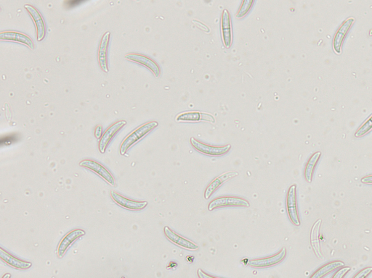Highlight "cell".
Here are the masks:
<instances>
[{
  "label": "cell",
  "mask_w": 372,
  "mask_h": 278,
  "mask_svg": "<svg viewBox=\"0 0 372 278\" xmlns=\"http://www.w3.org/2000/svg\"><path fill=\"white\" fill-rule=\"evenodd\" d=\"M221 31H222V39L224 45L227 48L232 43V29H231V16L227 10H224L221 20Z\"/></svg>",
  "instance_id": "9a60e30c"
},
{
  "label": "cell",
  "mask_w": 372,
  "mask_h": 278,
  "mask_svg": "<svg viewBox=\"0 0 372 278\" xmlns=\"http://www.w3.org/2000/svg\"><path fill=\"white\" fill-rule=\"evenodd\" d=\"M198 276L199 278H218L213 277V276L209 275V274H206L204 271L201 270V269H198Z\"/></svg>",
  "instance_id": "4316f807"
},
{
  "label": "cell",
  "mask_w": 372,
  "mask_h": 278,
  "mask_svg": "<svg viewBox=\"0 0 372 278\" xmlns=\"http://www.w3.org/2000/svg\"><path fill=\"white\" fill-rule=\"evenodd\" d=\"M350 270V268L349 267V266L342 268V269H340V270L337 271V272L334 274V275L332 278H343L344 276H345V274H346Z\"/></svg>",
  "instance_id": "484cf974"
},
{
  "label": "cell",
  "mask_w": 372,
  "mask_h": 278,
  "mask_svg": "<svg viewBox=\"0 0 372 278\" xmlns=\"http://www.w3.org/2000/svg\"><path fill=\"white\" fill-rule=\"evenodd\" d=\"M85 235V232L83 230H75L67 234L64 238L60 241L58 248V254L59 257H63L67 250L68 249L72 243L75 240L80 238V237Z\"/></svg>",
  "instance_id": "4fadbf2b"
},
{
  "label": "cell",
  "mask_w": 372,
  "mask_h": 278,
  "mask_svg": "<svg viewBox=\"0 0 372 278\" xmlns=\"http://www.w3.org/2000/svg\"><path fill=\"white\" fill-rule=\"evenodd\" d=\"M80 165L84 167V168H88L90 171L95 172L97 175L103 178L111 186H115V179H114V176L105 167H103L100 163L93 161V160H86L82 161L80 163Z\"/></svg>",
  "instance_id": "277c9868"
},
{
  "label": "cell",
  "mask_w": 372,
  "mask_h": 278,
  "mask_svg": "<svg viewBox=\"0 0 372 278\" xmlns=\"http://www.w3.org/2000/svg\"><path fill=\"white\" fill-rule=\"evenodd\" d=\"M125 58L147 67L148 69L153 72L156 77L160 76V67L153 60L149 58V57L145 56V55H140V54H129V55H126Z\"/></svg>",
  "instance_id": "5bb4252c"
},
{
  "label": "cell",
  "mask_w": 372,
  "mask_h": 278,
  "mask_svg": "<svg viewBox=\"0 0 372 278\" xmlns=\"http://www.w3.org/2000/svg\"><path fill=\"white\" fill-rule=\"evenodd\" d=\"M321 155V153L320 152H316L310 158L309 161H308V164L306 165V170H305V177H306V179L307 180L308 183H311L312 181L314 168L316 164H317L319 158H320Z\"/></svg>",
  "instance_id": "7402d4cb"
},
{
  "label": "cell",
  "mask_w": 372,
  "mask_h": 278,
  "mask_svg": "<svg viewBox=\"0 0 372 278\" xmlns=\"http://www.w3.org/2000/svg\"><path fill=\"white\" fill-rule=\"evenodd\" d=\"M286 254V248H283L277 254L270 257L249 261L248 264L254 268H265L276 265L283 261Z\"/></svg>",
  "instance_id": "52a82bcc"
},
{
  "label": "cell",
  "mask_w": 372,
  "mask_h": 278,
  "mask_svg": "<svg viewBox=\"0 0 372 278\" xmlns=\"http://www.w3.org/2000/svg\"><path fill=\"white\" fill-rule=\"evenodd\" d=\"M176 120L178 121H199L204 120L214 122V117L212 115L199 112H183V113H180L177 116Z\"/></svg>",
  "instance_id": "ffe728a7"
},
{
  "label": "cell",
  "mask_w": 372,
  "mask_h": 278,
  "mask_svg": "<svg viewBox=\"0 0 372 278\" xmlns=\"http://www.w3.org/2000/svg\"><path fill=\"white\" fill-rule=\"evenodd\" d=\"M371 272H372V267H366L360 271L353 278H366Z\"/></svg>",
  "instance_id": "d4e9b609"
},
{
  "label": "cell",
  "mask_w": 372,
  "mask_h": 278,
  "mask_svg": "<svg viewBox=\"0 0 372 278\" xmlns=\"http://www.w3.org/2000/svg\"><path fill=\"white\" fill-rule=\"evenodd\" d=\"M0 39L1 40L12 41V42H19L24 44L30 47L31 49L34 48V44L30 37L22 33L16 32H3L0 33Z\"/></svg>",
  "instance_id": "2e32d148"
},
{
  "label": "cell",
  "mask_w": 372,
  "mask_h": 278,
  "mask_svg": "<svg viewBox=\"0 0 372 278\" xmlns=\"http://www.w3.org/2000/svg\"><path fill=\"white\" fill-rule=\"evenodd\" d=\"M239 175V173L237 172H228V173H224L221 176H218L216 178H214L212 182L209 184V186H207L204 192V198L206 199H209L211 197V196L217 191V189L222 186L225 183L229 181V180L232 179V178L237 177Z\"/></svg>",
  "instance_id": "30bf717a"
},
{
  "label": "cell",
  "mask_w": 372,
  "mask_h": 278,
  "mask_svg": "<svg viewBox=\"0 0 372 278\" xmlns=\"http://www.w3.org/2000/svg\"><path fill=\"white\" fill-rule=\"evenodd\" d=\"M158 122H156V121L143 124L141 126L139 127L138 128L134 130L132 133L127 135L125 139H124V142H122V145H121V155H125L126 152L128 151L129 149L131 147H132L135 143L139 142L140 139L145 136L147 134L150 133L156 127L158 126Z\"/></svg>",
  "instance_id": "6da1fadb"
},
{
  "label": "cell",
  "mask_w": 372,
  "mask_h": 278,
  "mask_svg": "<svg viewBox=\"0 0 372 278\" xmlns=\"http://www.w3.org/2000/svg\"><path fill=\"white\" fill-rule=\"evenodd\" d=\"M321 222H322V220L321 219L315 222L314 226L311 229V245H312L315 253L319 258H322V254L321 252L320 241H319V233H320Z\"/></svg>",
  "instance_id": "d6986e66"
},
{
  "label": "cell",
  "mask_w": 372,
  "mask_h": 278,
  "mask_svg": "<svg viewBox=\"0 0 372 278\" xmlns=\"http://www.w3.org/2000/svg\"><path fill=\"white\" fill-rule=\"evenodd\" d=\"M0 257L7 264L13 266V267L17 268V269H26L32 266V263L24 261L22 260L17 259V258H15L12 255L5 251L3 248H0Z\"/></svg>",
  "instance_id": "ac0fdd59"
},
{
  "label": "cell",
  "mask_w": 372,
  "mask_h": 278,
  "mask_svg": "<svg viewBox=\"0 0 372 278\" xmlns=\"http://www.w3.org/2000/svg\"><path fill=\"white\" fill-rule=\"evenodd\" d=\"M296 189L295 185H292L289 188L287 197H286V209H287L288 215L291 222L296 226H300L301 221H300L297 206H296Z\"/></svg>",
  "instance_id": "3957f363"
},
{
  "label": "cell",
  "mask_w": 372,
  "mask_h": 278,
  "mask_svg": "<svg viewBox=\"0 0 372 278\" xmlns=\"http://www.w3.org/2000/svg\"><path fill=\"white\" fill-rule=\"evenodd\" d=\"M127 124V122L124 120L119 121L116 122L114 125H111L106 130V131L103 133L102 138L100 140L99 142V150L101 153H105L106 147L109 145V142H111L113 137L116 135V133L120 130L123 126Z\"/></svg>",
  "instance_id": "7c38bea8"
},
{
  "label": "cell",
  "mask_w": 372,
  "mask_h": 278,
  "mask_svg": "<svg viewBox=\"0 0 372 278\" xmlns=\"http://www.w3.org/2000/svg\"><path fill=\"white\" fill-rule=\"evenodd\" d=\"M344 264L342 261H336L333 262L329 263V264H326V265L323 266L320 269H318L316 272L311 276V278H322L324 276L327 275L329 273L332 272V271L335 270L337 268L342 267L344 266Z\"/></svg>",
  "instance_id": "44dd1931"
},
{
  "label": "cell",
  "mask_w": 372,
  "mask_h": 278,
  "mask_svg": "<svg viewBox=\"0 0 372 278\" xmlns=\"http://www.w3.org/2000/svg\"><path fill=\"white\" fill-rule=\"evenodd\" d=\"M191 143L197 151L204 155H210V156L224 155L230 150L231 147L230 145L225 146V147H212V146L201 143L194 138H191Z\"/></svg>",
  "instance_id": "5b68a950"
},
{
  "label": "cell",
  "mask_w": 372,
  "mask_h": 278,
  "mask_svg": "<svg viewBox=\"0 0 372 278\" xmlns=\"http://www.w3.org/2000/svg\"><path fill=\"white\" fill-rule=\"evenodd\" d=\"M11 274H5L4 277H3V278H11Z\"/></svg>",
  "instance_id": "4dcf8cb0"
},
{
  "label": "cell",
  "mask_w": 372,
  "mask_h": 278,
  "mask_svg": "<svg viewBox=\"0 0 372 278\" xmlns=\"http://www.w3.org/2000/svg\"><path fill=\"white\" fill-rule=\"evenodd\" d=\"M101 133H102V127L98 126L96 128V137L97 138H99L101 137Z\"/></svg>",
  "instance_id": "f546056e"
},
{
  "label": "cell",
  "mask_w": 372,
  "mask_h": 278,
  "mask_svg": "<svg viewBox=\"0 0 372 278\" xmlns=\"http://www.w3.org/2000/svg\"><path fill=\"white\" fill-rule=\"evenodd\" d=\"M250 204L248 201L242 198L234 197V196H226V197L217 198L209 203L208 206L209 211L226 207H249Z\"/></svg>",
  "instance_id": "7a4b0ae2"
},
{
  "label": "cell",
  "mask_w": 372,
  "mask_h": 278,
  "mask_svg": "<svg viewBox=\"0 0 372 278\" xmlns=\"http://www.w3.org/2000/svg\"><path fill=\"white\" fill-rule=\"evenodd\" d=\"M372 130V114L368 117V120L360 127V128L357 130L355 134V137H360L364 135L365 134L368 133L370 130Z\"/></svg>",
  "instance_id": "603a6c76"
},
{
  "label": "cell",
  "mask_w": 372,
  "mask_h": 278,
  "mask_svg": "<svg viewBox=\"0 0 372 278\" xmlns=\"http://www.w3.org/2000/svg\"><path fill=\"white\" fill-rule=\"evenodd\" d=\"M111 197L120 207L123 208L129 209V210H140L145 208L148 205L147 202H137V201H132L130 199H127L124 196H121L120 194L115 192V191H111Z\"/></svg>",
  "instance_id": "9c48e42d"
},
{
  "label": "cell",
  "mask_w": 372,
  "mask_h": 278,
  "mask_svg": "<svg viewBox=\"0 0 372 278\" xmlns=\"http://www.w3.org/2000/svg\"><path fill=\"white\" fill-rule=\"evenodd\" d=\"M361 182L363 184H372V176H368L362 178Z\"/></svg>",
  "instance_id": "f1b7e54d"
},
{
  "label": "cell",
  "mask_w": 372,
  "mask_h": 278,
  "mask_svg": "<svg viewBox=\"0 0 372 278\" xmlns=\"http://www.w3.org/2000/svg\"><path fill=\"white\" fill-rule=\"evenodd\" d=\"M193 21L194 23H196V25L199 26V28H201V29H204V30L206 31V32H209V28H208L207 26L204 25V24H202V23H200L199 22V21H194V20H193Z\"/></svg>",
  "instance_id": "83f0119b"
},
{
  "label": "cell",
  "mask_w": 372,
  "mask_h": 278,
  "mask_svg": "<svg viewBox=\"0 0 372 278\" xmlns=\"http://www.w3.org/2000/svg\"><path fill=\"white\" fill-rule=\"evenodd\" d=\"M25 8L32 16L33 21L37 27V40L42 41L45 38L46 34L45 24L40 13L34 7L30 5H25Z\"/></svg>",
  "instance_id": "8fae6325"
},
{
  "label": "cell",
  "mask_w": 372,
  "mask_h": 278,
  "mask_svg": "<svg viewBox=\"0 0 372 278\" xmlns=\"http://www.w3.org/2000/svg\"><path fill=\"white\" fill-rule=\"evenodd\" d=\"M110 34L109 32L105 33L101 39V45H100L99 50H98V60H99L100 65L103 71L108 73L109 68H108L107 63V53L108 48H109V43Z\"/></svg>",
  "instance_id": "e0dca14e"
},
{
  "label": "cell",
  "mask_w": 372,
  "mask_h": 278,
  "mask_svg": "<svg viewBox=\"0 0 372 278\" xmlns=\"http://www.w3.org/2000/svg\"><path fill=\"white\" fill-rule=\"evenodd\" d=\"M164 232H165V235H166L168 240H170L172 243H175L177 246L185 248V249L191 250V251L199 249V246L196 244L194 242L180 236L178 234L173 231L169 227H165Z\"/></svg>",
  "instance_id": "8992f818"
},
{
  "label": "cell",
  "mask_w": 372,
  "mask_h": 278,
  "mask_svg": "<svg viewBox=\"0 0 372 278\" xmlns=\"http://www.w3.org/2000/svg\"><path fill=\"white\" fill-rule=\"evenodd\" d=\"M253 0H244L242 3V6H241L240 9H239V12L237 15V18H242L245 16L248 11H250L251 6L253 4Z\"/></svg>",
  "instance_id": "cb8c5ba5"
},
{
  "label": "cell",
  "mask_w": 372,
  "mask_h": 278,
  "mask_svg": "<svg viewBox=\"0 0 372 278\" xmlns=\"http://www.w3.org/2000/svg\"><path fill=\"white\" fill-rule=\"evenodd\" d=\"M354 21H355V19L353 18H349V19L345 20L343 24L339 28L337 32H336L333 39V49L336 53H341L344 39L346 37L347 32H349L350 28L353 26Z\"/></svg>",
  "instance_id": "ba28073f"
}]
</instances>
